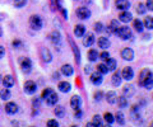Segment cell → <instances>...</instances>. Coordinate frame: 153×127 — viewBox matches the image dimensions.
Wrapping results in <instances>:
<instances>
[{"mask_svg": "<svg viewBox=\"0 0 153 127\" xmlns=\"http://www.w3.org/2000/svg\"><path fill=\"white\" fill-rule=\"evenodd\" d=\"M30 27L33 31H40L42 28V19L40 15H32L30 18Z\"/></svg>", "mask_w": 153, "mask_h": 127, "instance_id": "1", "label": "cell"}, {"mask_svg": "<svg viewBox=\"0 0 153 127\" xmlns=\"http://www.w3.org/2000/svg\"><path fill=\"white\" fill-rule=\"evenodd\" d=\"M117 35L124 41L130 40L131 38V29L129 27H120L119 28V31H117Z\"/></svg>", "mask_w": 153, "mask_h": 127, "instance_id": "2", "label": "cell"}, {"mask_svg": "<svg viewBox=\"0 0 153 127\" xmlns=\"http://www.w3.org/2000/svg\"><path fill=\"white\" fill-rule=\"evenodd\" d=\"M21 69H22V71L25 73V74H30L31 70H32V62H31V60L27 59V57H23L21 60Z\"/></svg>", "mask_w": 153, "mask_h": 127, "instance_id": "3", "label": "cell"}, {"mask_svg": "<svg viewBox=\"0 0 153 127\" xmlns=\"http://www.w3.org/2000/svg\"><path fill=\"white\" fill-rule=\"evenodd\" d=\"M140 85L146 89H152L153 88V73L149 71V74L144 78V80L140 83Z\"/></svg>", "mask_w": 153, "mask_h": 127, "instance_id": "4", "label": "cell"}, {"mask_svg": "<svg viewBox=\"0 0 153 127\" xmlns=\"http://www.w3.org/2000/svg\"><path fill=\"white\" fill-rule=\"evenodd\" d=\"M25 92L27 94H35L37 92V85H36V83L35 81H32V80H28L25 83Z\"/></svg>", "mask_w": 153, "mask_h": 127, "instance_id": "5", "label": "cell"}, {"mask_svg": "<svg viewBox=\"0 0 153 127\" xmlns=\"http://www.w3.org/2000/svg\"><path fill=\"white\" fill-rule=\"evenodd\" d=\"M76 15H78L79 19H88V18L91 17V10L88 8L82 7L76 10Z\"/></svg>", "mask_w": 153, "mask_h": 127, "instance_id": "6", "label": "cell"}, {"mask_svg": "<svg viewBox=\"0 0 153 127\" xmlns=\"http://www.w3.org/2000/svg\"><path fill=\"white\" fill-rule=\"evenodd\" d=\"M5 112L8 115H16L18 112V106L14 102H9L5 104Z\"/></svg>", "mask_w": 153, "mask_h": 127, "instance_id": "7", "label": "cell"}, {"mask_svg": "<svg viewBox=\"0 0 153 127\" xmlns=\"http://www.w3.org/2000/svg\"><path fill=\"white\" fill-rule=\"evenodd\" d=\"M121 76L123 79H125V80H131V79L134 78V71L131 68H124V70L121 71Z\"/></svg>", "mask_w": 153, "mask_h": 127, "instance_id": "8", "label": "cell"}, {"mask_svg": "<svg viewBox=\"0 0 153 127\" xmlns=\"http://www.w3.org/2000/svg\"><path fill=\"white\" fill-rule=\"evenodd\" d=\"M41 57L45 62H50V61L52 60V55L50 52V50L46 48V47H42L41 48Z\"/></svg>", "mask_w": 153, "mask_h": 127, "instance_id": "9", "label": "cell"}, {"mask_svg": "<svg viewBox=\"0 0 153 127\" xmlns=\"http://www.w3.org/2000/svg\"><path fill=\"white\" fill-rule=\"evenodd\" d=\"M121 57L126 61H131L134 59V51L131 48H124L121 51Z\"/></svg>", "mask_w": 153, "mask_h": 127, "instance_id": "10", "label": "cell"}, {"mask_svg": "<svg viewBox=\"0 0 153 127\" xmlns=\"http://www.w3.org/2000/svg\"><path fill=\"white\" fill-rule=\"evenodd\" d=\"M116 8L119 10H128L129 8H130V3H129V0H116Z\"/></svg>", "mask_w": 153, "mask_h": 127, "instance_id": "11", "label": "cell"}, {"mask_svg": "<svg viewBox=\"0 0 153 127\" xmlns=\"http://www.w3.org/2000/svg\"><path fill=\"white\" fill-rule=\"evenodd\" d=\"M131 19H133V15H131V13H129L128 10H123L120 13V15H119V21L123 22V23H128Z\"/></svg>", "mask_w": 153, "mask_h": 127, "instance_id": "12", "label": "cell"}, {"mask_svg": "<svg viewBox=\"0 0 153 127\" xmlns=\"http://www.w3.org/2000/svg\"><path fill=\"white\" fill-rule=\"evenodd\" d=\"M102 74L101 73H93L92 75H91V81H92V84H94V85H100V84L102 83Z\"/></svg>", "mask_w": 153, "mask_h": 127, "instance_id": "13", "label": "cell"}, {"mask_svg": "<svg viewBox=\"0 0 153 127\" xmlns=\"http://www.w3.org/2000/svg\"><path fill=\"white\" fill-rule=\"evenodd\" d=\"M93 43H94V36H93V33H87L83 37V45L85 47H91Z\"/></svg>", "mask_w": 153, "mask_h": 127, "instance_id": "14", "label": "cell"}, {"mask_svg": "<svg viewBox=\"0 0 153 127\" xmlns=\"http://www.w3.org/2000/svg\"><path fill=\"white\" fill-rule=\"evenodd\" d=\"M45 101H46V103H47L49 106H55L56 103H57V101H59V97H57V94H56L55 92H52Z\"/></svg>", "mask_w": 153, "mask_h": 127, "instance_id": "15", "label": "cell"}, {"mask_svg": "<svg viewBox=\"0 0 153 127\" xmlns=\"http://www.w3.org/2000/svg\"><path fill=\"white\" fill-rule=\"evenodd\" d=\"M14 78L12 75H5V76L3 78V84H4V88H12L14 85Z\"/></svg>", "mask_w": 153, "mask_h": 127, "instance_id": "16", "label": "cell"}, {"mask_svg": "<svg viewBox=\"0 0 153 127\" xmlns=\"http://www.w3.org/2000/svg\"><path fill=\"white\" fill-rule=\"evenodd\" d=\"M121 80H123V76H121V74L120 73H115L112 75V78H111V83H112V85L114 87H119L121 84Z\"/></svg>", "mask_w": 153, "mask_h": 127, "instance_id": "17", "label": "cell"}, {"mask_svg": "<svg viewBox=\"0 0 153 127\" xmlns=\"http://www.w3.org/2000/svg\"><path fill=\"white\" fill-rule=\"evenodd\" d=\"M73 73H74V69L71 65L68 64V65H63L61 66V74L65 75V76H70V75H73Z\"/></svg>", "mask_w": 153, "mask_h": 127, "instance_id": "18", "label": "cell"}, {"mask_svg": "<svg viewBox=\"0 0 153 127\" xmlns=\"http://www.w3.org/2000/svg\"><path fill=\"white\" fill-rule=\"evenodd\" d=\"M110 40L107 38V37H100L98 38V46L101 47V48H103V50H106V48H108L110 47Z\"/></svg>", "mask_w": 153, "mask_h": 127, "instance_id": "19", "label": "cell"}, {"mask_svg": "<svg viewBox=\"0 0 153 127\" xmlns=\"http://www.w3.org/2000/svg\"><path fill=\"white\" fill-rule=\"evenodd\" d=\"M133 27H134V29H135L138 33H140V32H143V29H144V23H143L140 19H134Z\"/></svg>", "mask_w": 153, "mask_h": 127, "instance_id": "20", "label": "cell"}, {"mask_svg": "<svg viewBox=\"0 0 153 127\" xmlns=\"http://www.w3.org/2000/svg\"><path fill=\"white\" fill-rule=\"evenodd\" d=\"M70 106L71 108H74V109H79L80 108V97L78 95H74V97H71V99H70Z\"/></svg>", "mask_w": 153, "mask_h": 127, "instance_id": "21", "label": "cell"}, {"mask_svg": "<svg viewBox=\"0 0 153 127\" xmlns=\"http://www.w3.org/2000/svg\"><path fill=\"white\" fill-rule=\"evenodd\" d=\"M106 101L110 103V104H115L117 102V95L115 92H107L106 94Z\"/></svg>", "mask_w": 153, "mask_h": 127, "instance_id": "22", "label": "cell"}, {"mask_svg": "<svg viewBox=\"0 0 153 127\" xmlns=\"http://www.w3.org/2000/svg\"><path fill=\"white\" fill-rule=\"evenodd\" d=\"M74 35H75L76 37H83V36L85 35V28H84V26L76 24L75 28H74Z\"/></svg>", "mask_w": 153, "mask_h": 127, "instance_id": "23", "label": "cell"}, {"mask_svg": "<svg viewBox=\"0 0 153 127\" xmlns=\"http://www.w3.org/2000/svg\"><path fill=\"white\" fill-rule=\"evenodd\" d=\"M70 89H71L70 83H68V81H60L59 83V90L60 92L68 93V92H70Z\"/></svg>", "mask_w": 153, "mask_h": 127, "instance_id": "24", "label": "cell"}, {"mask_svg": "<svg viewBox=\"0 0 153 127\" xmlns=\"http://www.w3.org/2000/svg\"><path fill=\"white\" fill-rule=\"evenodd\" d=\"M106 65H107V68H108V71H114V70H116V68H117L116 60L111 59V57L106 60Z\"/></svg>", "mask_w": 153, "mask_h": 127, "instance_id": "25", "label": "cell"}, {"mask_svg": "<svg viewBox=\"0 0 153 127\" xmlns=\"http://www.w3.org/2000/svg\"><path fill=\"white\" fill-rule=\"evenodd\" d=\"M97 59H100V54L97 52V50H89L88 52V60L91 62H94V61H97Z\"/></svg>", "mask_w": 153, "mask_h": 127, "instance_id": "26", "label": "cell"}, {"mask_svg": "<svg viewBox=\"0 0 153 127\" xmlns=\"http://www.w3.org/2000/svg\"><path fill=\"white\" fill-rule=\"evenodd\" d=\"M10 97H12V94H10V90H9L8 88H4V89L0 90V98H1L3 101L10 99Z\"/></svg>", "mask_w": 153, "mask_h": 127, "instance_id": "27", "label": "cell"}, {"mask_svg": "<svg viewBox=\"0 0 153 127\" xmlns=\"http://www.w3.org/2000/svg\"><path fill=\"white\" fill-rule=\"evenodd\" d=\"M119 28H120V24H119V22H117L116 19L111 21V23H110V29H111V32H112V33L117 35V31H119Z\"/></svg>", "mask_w": 153, "mask_h": 127, "instance_id": "28", "label": "cell"}, {"mask_svg": "<svg viewBox=\"0 0 153 127\" xmlns=\"http://www.w3.org/2000/svg\"><path fill=\"white\" fill-rule=\"evenodd\" d=\"M134 92H135V89H134L133 85H126V87H124V89H123V93H124V95H125V97H126V95H128V97L133 95Z\"/></svg>", "mask_w": 153, "mask_h": 127, "instance_id": "29", "label": "cell"}, {"mask_svg": "<svg viewBox=\"0 0 153 127\" xmlns=\"http://www.w3.org/2000/svg\"><path fill=\"white\" fill-rule=\"evenodd\" d=\"M50 40H51V42L54 45L59 43V42H60V33H59V32H52V33L50 35Z\"/></svg>", "mask_w": 153, "mask_h": 127, "instance_id": "30", "label": "cell"}, {"mask_svg": "<svg viewBox=\"0 0 153 127\" xmlns=\"http://www.w3.org/2000/svg\"><path fill=\"white\" fill-rule=\"evenodd\" d=\"M54 112H55L56 117H59V118H63L64 115H65V109H64V107H61V106H57Z\"/></svg>", "mask_w": 153, "mask_h": 127, "instance_id": "31", "label": "cell"}, {"mask_svg": "<svg viewBox=\"0 0 153 127\" xmlns=\"http://www.w3.org/2000/svg\"><path fill=\"white\" fill-rule=\"evenodd\" d=\"M97 71H98V73H101L102 75L107 74V73H108L107 65H106V64H98V65H97Z\"/></svg>", "mask_w": 153, "mask_h": 127, "instance_id": "32", "label": "cell"}, {"mask_svg": "<svg viewBox=\"0 0 153 127\" xmlns=\"http://www.w3.org/2000/svg\"><path fill=\"white\" fill-rule=\"evenodd\" d=\"M117 103H119V107L120 108H126L128 107V98L125 95L117 98Z\"/></svg>", "mask_w": 153, "mask_h": 127, "instance_id": "33", "label": "cell"}, {"mask_svg": "<svg viewBox=\"0 0 153 127\" xmlns=\"http://www.w3.org/2000/svg\"><path fill=\"white\" fill-rule=\"evenodd\" d=\"M144 27L148 28V29H153V17H146Z\"/></svg>", "mask_w": 153, "mask_h": 127, "instance_id": "34", "label": "cell"}, {"mask_svg": "<svg viewBox=\"0 0 153 127\" xmlns=\"http://www.w3.org/2000/svg\"><path fill=\"white\" fill-rule=\"evenodd\" d=\"M115 120L117 121V123H120V125H124L125 123V117H124V113L123 112H117L116 116H115Z\"/></svg>", "mask_w": 153, "mask_h": 127, "instance_id": "35", "label": "cell"}, {"mask_svg": "<svg viewBox=\"0 0 153 127\" xmlns=\"http://www.w3.org/2000/svg\"><path fill=\"white\" fill-rule=\"evenodd\" d=\"M146 10H147L146 4H142V3L138 4V7H137V13H138V14H144Z\"/></svg>", "mask_w": 153, "mask_h": 127, "instance_id": "36", "label": "cell"}, {"mask_svg": "<svg viewBox=\"0 0 153 127\" xmlns=\"http://www.w3.org/2000/svg\"><path fill=\"white\" fill-rule=\"evenodd\" d=\"M103 118H105V121L107 122L108 125H111V123H114V121H115V117L111 115V113H105V116H103Z\"/></svg>", "mask_w": 153, "mask_h": 127, "instance_id": "37", "label": "cell"}, {"mask_svg": "<svg viewBox=\"0 0 153 127\" xmlns=\"http://www.w3.org/2000/svg\"><path fill=\"white\" fill-rule=\"evenodd\" d=\"M27 0H14V7L16 8H23L26 5Z\"/></svg>", "mask_w": 153, "mask_h": 127, "instance_id": "38", "label": "cell"}, {"mask_svg": "<svg viewBox=\"0 0 153 127\" xmlns=\"http://www.w3.org/2000/svg\"><path fill=\"white\" fill-rule=\"evenodd\" d=\"M70 43H71V46H73V51H74V54H75V60H76V62H79L80 61V55H79V51H78V48L74 46V43L70 41Z\"/></svg>", "mask_w": 153, "mask_h": 127, "instance_id": "39", "label": "cell"}, {"mask_svg": "<svg viewBox=\"0 0 153 127\" xmlns=\"http://www.w3.org/2000/svg\"><path fill=\"white\" fill-rule=\"evenodd\" d=\"M93 123H94V126H102V125H103L101 117H100L98 115H96V116L93 117Z\"/></svg>", "mask_w": 153, "mask_h": 127, "instance_id": "40", "label": "cell"}, {"mask_svg": "<svg viewBox=\"0 0 153 127\" xmlns=\"http://www.w3.org/2000/svg\"><path fill=\"white\" fill-rule=\"evenodd\" d=\"M51 93H52V89H50V88H46L45 90L42 92V97H41V98H42V99H46V98L49 97Z\"/></svg>", "mask_w": 153, "mask_h": 127, "instance_id": "41", "label": "cell"}, {"mask_svg": "<svg viewBox=\"0 0 153 127\" xmlns=\"http://www.w3.org/2000/svg\"><path fill=\"white\" fill-rule=\"evenodd\" d=\"M94 31L98 32V33L103 31V24H102L101 22H98V23H96V24H94Z\"/></svg>", "mask_w": 153, "mask_h": 127, "instance_id": "42", "label": "cell"}, {"mask_svg": "<svg viewBox=\"0 0 153 127\" xmlns=\"http://www.w3.org/2000/svg\"><path fill=\"white\" fill-rule=\"evenodd\" d=\"M100 59L103 60V61H106L107 59H110V54L107 52V51H103L102 54H100Z\"/></svg>", "mask_w": 153, "mask_h": 127, "instance_id": "43", "label": "cell"}, {"mask_svg": "<svg viewBox=\"0 0 153 127\" xmlns=\"http://www.w3.org/2000/svg\"><path fill=\"white\" fill-rule=\"evenodd\" d=\"M47 126L49 127H57L59 126V122H57L56 120H50L49 122H47Z\"/></svg>", "mask_w": 153, "mask_h": 127, "instance_id": "44", "label": "cell"}, {"mask_svg": "<svg viewBox=\"0 0 153 127\" xmlns=\"http://www.w3.org/2000/svg\"><path fill=\"white\" fill-rule=\"evenodd\" d=\"M146 7H147L148 10H152V12H153V0H147Z\"/></svg>", "mask_w": 153, "mask_h": 127, "instance_id": "45", "label": "cell"}, {"mask_svg": "<svg viewBox=\"0 0 153 127\" xmlns=\"http://www.w3.org/2000/svg\"><path fill=\"white\" fill-rule=\"evenodd\" d=\"M13 46L16 47V48H19V47L22 46V42H21V41H14V42H13Z\"/></svg>", "mask_w": 153, "mask_h": 127, "instance_id": "46", "label": "cell"}, {"mask_svg": "<svg viewBox=\"0 0 153 127\" xmlns=\"http://www.w3.org/2000/svg\"><path fill=\"white\" fill-rule=\"evenodd\" d=\"M101 97H102V93L101 92H97L94 94V98H96V101H101Z\"/></svg>", "mask_w": 153, "mask_h": 127, "instance_id": "47", "label": "cell"}, {"mask_svg": "<svg viewBox=\"0 0 153 127\" xmlns=\"http://www.w3.org/2000/svg\"><path fill=\"white\" fill-rule=\"evenodd\" d=\"M33 107L35 108L40 107V99H33Z\"/></svg>", "mask_w": 153, "mask_h": 127, "instance_id": "48", "label": "cell"}, {"mask_svg": "<svg viewBox=\"0 0 153 127\" xmlns=\"http://www.w3.org/2000/svg\"><path fill=\"white\" fill-rule=\"evenodd\" d=\"M4 55H5V50H4V47L0 46V59L4 57Z\"/></svg>", "mask_w": 153, "mask_h": 127, "instance_id": "49", "label": "cell"}, {"mask_svg": "<svg viewBox=\"0 0 153 127\" xmlns=\"http://www.w3.org/2000/svg\"><path fill=\"white\" fill-rule=\"evenodd\" d=\"M75 117H78V118H80V117H82V112H80L79 109H76V112H75Z\"/></svg>", "mask_w": 153, "mask_h": 127, "instance_id": "50", "label": "cell"}, {"mask_svg": "<svg viewBox=\"0 0 153 127\" xmlns=\"http://www.w3.org/2000/svg\"><path fill=\"white\" fill-rule=\"evenodd\" d=\"M85 73H91V66H85Z\"/></svg>", "mask_w": 153, "mask_h": 127, "instance_id": "51", "label": "cell"}, {"mask_svg": "<svg viewBox=\"0 0 153 127\" xmlns=\"http://www.w3.org/2000/svg\"><path fill=\"white\" fill-rule=\"evenodd\" d=\"M3 36V29H1V27H0V37Z\"/></svg>", "mask_w": 153, "mask_h": 127, "instance_id": "52", "label": "cell"}, {"mask_svg": "<svg viewBox=\"0 0 153 127\" xmlns=\"http://www.w3.org/2000/svg\"><path fill=\"white\" fill-rule=\"evenodd\" d=\"M3 18H4V15H3V14H0V21H1Z\"/></svg>", "mask_w": 153, "mask_h": 127, "instance_id": "53", "label": "cell"}, {"mask_svg": "<svg viewBox=\"0 0 153 127\" xmlns=\"http://www.w3.org/2000/svg\"><path fill=\"white\" fill-rule=\"evenodd\" d=\"M0 80H1V76H0Z\"/></svg>", "mask_w": 153, "mask_h": 127, "instance_id": "54", "label": "cell"}, {"mask_svg": "<svg viewBox=\"0 0 153 127\" xmlns=\"http://www.w3.org/2000/svg\"><path fill=\"white\" fill-rule=\"evenodd\" d=\"M152 126H153V123H152Z\"/></svg>", "mask_w": 153, "mask_h": 127, "instance_id": "55", "label": "cell"}]
</instances>
